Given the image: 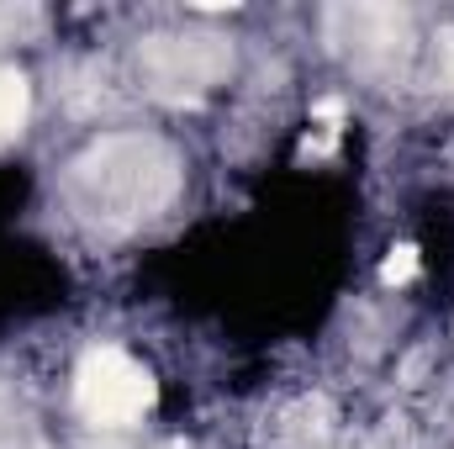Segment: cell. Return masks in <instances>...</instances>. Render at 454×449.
<instances>
[{
    "instance_id": "1",
    "label": "cell",
    "mask_w": 454,
    "mask_h": 449,
    "mask_svg": "<svg viewBox=\"0 0 454 449\" xmlns=\"http://www.w3.org/2000/svg\"><path fill=\"white\" fill-rule=\"evenodd\" d=\"M74 402L90 423L121 429L153 407V375L121 349H90L74 375Z\"/></svg>"
},
{
    "instance_id": "2",
    "label": "cell",
    "mask_w": 454,
    "mask_h": 449,
    "mask_svg": "<svg viewBox=\"0 0 454 449\" xmlns=\"http://www.w3.org/2000/svg\"><path fill=\"white\" fill-rule=\"evenodd\" d=\"M27 106H32V96H27V80H21V69H0V143L21 132Z\"/></svg>"
},
{
    "instance_id": "3",
    "label": "cell",
    "mask_w": 454,
    "mask_h": 449,
    "mask_svg": "<svg viewBox=\"0 0 454 449\" xmlns=\"http://www.w3.org/2000/svg\"><path fill=\"white\" fill-rule=\"evenodd\" d=\"M412 275H418V248H412V243H396V248L386 254V264H380V280H386V286H407Z\"/></svg>"
}]
</instances>
